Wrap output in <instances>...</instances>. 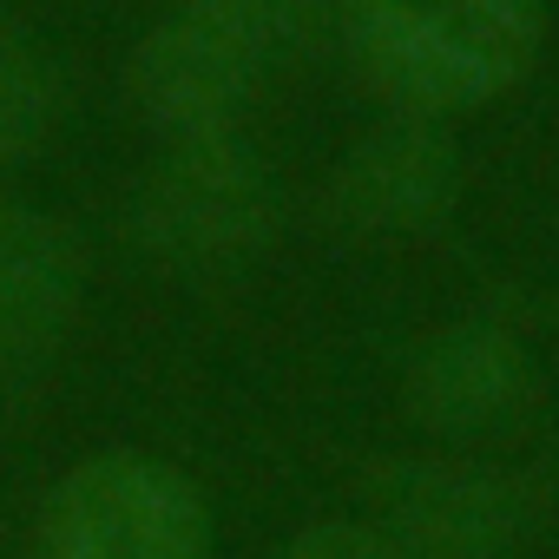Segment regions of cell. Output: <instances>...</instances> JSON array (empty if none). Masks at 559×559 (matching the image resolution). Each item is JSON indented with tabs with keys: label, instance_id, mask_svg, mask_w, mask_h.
<instances>
[{
	"label": "cell",
	"instance_id": "3957f363",
	"mask_svg": "<svg viewBox=\"0 0 559 559\" xmlns=\"http://www.w3.org/2000/svg\"><path fill=\"white\" fill-rule=\"evenodd\" d=\"M211 520L198 487L152 454L80 461L40 513V559H204Z\"/></svg>",
	"mask_w": 559,
	"mask_h": 559
},
{
	"label": "cell",
	"instance_id": "5b68a950",
	"mask_svg": "<svg viewBox=\"0 0 559 559\" xmlns=\"http://www.w3.org/2000/svg\"><path fill=\"white\" fill-rule=\"evenodd\" d=\"M270 230V185L257 158L217 139H178L139 198V237L165 263H230Z\"/></svg>",
	"mask_w": 559,
	"mask_h": 559
},
{
	"label": "cell",
	"instance_id": "ba28073f",
	"mask_svg": "<svg viewBox=\"0 0 559 559\" xmlns=\"http://www.w3.org/2000/svg\"><path fill=\"white\" fill-rule=\"evenodd\" d=\"M454 204V152L428 119L389 126L336 171V217L349 230H428Z\"/></svg>",
	"mask_w": 559,
	"mask_h": 559
},
{
	"label": "cell",
	"instance_id": "8992f818",
	"mask_svg": "<svg viewBox=\"0 0 559 559\" xmlns=\"http://www.w3.org/2000/svg\"><path fill=\"white\" fill-rule=\"evenodd\" d=\"M80 284L86 257L73 224L27 204H0V356H47L80 310Z\"/></svg>",
	"mask_w": 559,
	"mask_h": 559
},
{
	"label": "cell",
	"instance_id": "8fae6325",
	"mask_svg": "<svg viewBox=\"0 0 559 559\" xmlns=\"http://www.w3.org/2000/svg\"><path fill=\"white\" fill-rule=\"evenodd\" d=\"M284 8H290V0H284Z\"/></svg>",
	"mask_w": 559,
	"mask_h": 559
},
{
	"label": "cell",
	"instance_id": "277c9868",
	"mask_svg": "<svg viewBox=\"0 0 559 559\" xmlns=\"http://www.w3.org/2000/svg\"><path fill=\"white\" fill-rule=\"evenodd\" d=\"M382 539L402 559H507L546 493L539 480L487 461H389L376 474Z\"/></svg>",
	"mask_w": 559,
	"mask_h": 559
},
{
	"label": "cell",
	"instance_id": "52a82bcc",
	"mask_svg": "<svg viewBox=\"0 0 559 559\" xmlns=\"http://www.w3.org/2000/svg\"><path fill=\"white\" fill-rule=\"evenodd\" d=\"M533 402V369L500 330H448L408 369V408L435 435H493Z\"/></svg>",
	"mask_w": 559,
	"mask_h": 559
},
{
	"label": "cell",
	"instance_id": "7a4b0ae2",
	"mask_svg": "<svg viewBox=\"0 0 559 559\" xmlns=\"http://www.w3.org/2000/svg\"><path fill=\"white\" fill-rule=\"evenodd\" d=\"M284 34H290L284 0H191L132 47L126 93L158 132L217 139L270 73Z\"/></svg>",
	"mask_w": 559,
	"mask_h": 559
},
{
	"label": "cell",
	"instance_id": "9c48e42d",
	"mask_svg": "<svg viewBox=\"0 0 559 559\" xmlns=\"http://www.w3.org/2000/svg\"><path fill=\"white\" fill-rule=\"evenodd\" d=\"M53 106H60V93H53L47 60L21 40H0V165L27 158L47 139Z\"/></svg>",
	"mask_w": 559,
	"mask_h": 559
},
{
	"label": "cell",
	"instance_id": "30bf717a",
	"mask_svg": "<svg viewBox=\"0 0 559 559\" xmlns=\"http://www.w3.org/2000/svg\"><path fill=\"white\" fill-rule=\"evenodd\" d=\"M284 559H402V552L362 520H323V526H304L284 546Z\"/></svg>",
	"mask_w": 559,
	"mask_h": 559
},
{
	"label": "cell",
	"instance_id": "6da1fadb",
	"mask_svg": "<svg viewBox=\"0 0 559 559\" xmlns=\"http://www.w3.org/2000/svg\"><path fill=\"white\" fill-rule=\"evenodd\" d=\"M362 80L408 119L474 112L513 93L539 53V0H343Z\"/></svg>",
	"mask_w": 559,
	"mask_h": 559
}]
</instances>
